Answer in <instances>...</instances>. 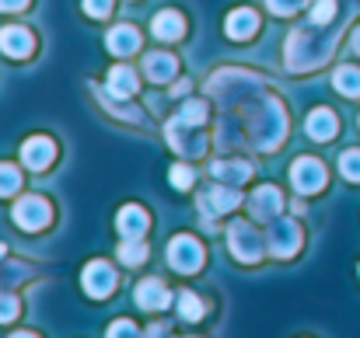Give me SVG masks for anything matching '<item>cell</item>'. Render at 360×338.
<instances>
[{
	"label": "cell",
	"instance_id": "obj_1",
	"mask_svg": "<svg viewBox=\"0 0 360 338\" xmlns=\"http://www.w3.org/2000/svg\"><path fill=\"white\" fill-rule=\"evenodd\" d=\"M168 262H172L179 272H196V269L203 265V248H200V241L189 237V234L172 237V244H168Z\"/></svg>",
	"mask_w": 360,
	"mask_h": 338
},
{
	"label": "cell",
	"instance_id": "obj_2",
	"mask_svg": "<svg viewBox=\"0 0 360 338\" xmlns=\"http://www.w3.org/2000/svg\"><path fill=\"white\" fill-rule=\"evenodd\" d=\"M49 217H53V210H49V203L39 199V196H25V199H18V206H14V224L21 227V230H42V227L49 224Z\"/></svg>",
	"mask_w": 360,
	"mask_h": 338
},
{
	"label": "cell",
	"instance_id": "obj_3",
	"mask_svg": "<svg viewBox=\"0 0 360 338\" xmlns=\"http://www.w3.org/2000/svg\"><path fill=\"white\" fill-rule=\"evenodd\" d=\"M81 283H84V293H91L95 300H102V297H109V293L116 290V272H112L109 262L98 258V262H88V265H84Z\"/></svg>",
	"mask_w": 360,
	"mask_h": 338
},
{
	"label": "cell",
	"instance_id": "obj_4",
	"mask_svg": "<svg viewBox=\"0 0 360 338\" xmlns=\"http://www.w3.org/2000/svg\"><path fill=\"white\" fill-rule=\"evenodd\" d=\"M290 182H294L297 192L311 196V192H319L326 185V168L319 161H311V157H297L294 168H290Z\"/></svg>",
	"mask_w": 360,
	"mask_h": 338
},
{
	"label": "cell",
	"instance_id": "obj_5",
	"mask_svg": "<svg viewBox=\"0 0 360 338\" xmlns=\"http://www.w3.org/2000/svg\"><path fill=\"white\" fill-rule=\"evenodd\" d=\"M53 157H56V147H53V140H46V136H32V140H25V147H21V161H25L32 171L49 168Z\"/></svg>",
	"mask_w": 360,
	"mask_h": 338
},
{
	"label": "cell",
	"instance_id": "obj_6",
	"mask_svg": "<svg viewBox=\"0 0 360 338\" xmlns=\"http://www.w3.org/2000/svg\"><path fill=\"white\" fill-rule=\"evenodd\" d=\"M297 244H301V230H297V224H294V220H276L273 234H269V248H273V255L287 258V255L297 251Z\"/></svg>",
	"mask_w": 360,
	"mask_h": 338
},
{
	"label": "cell",
	"instance_id": "obj_7",
	"mask_svg": "<svg viewBox=\"0 0 360 338\" xmlns=\"http://www.w3.org/2000/svg\"><path fill=\"white\" fill-rule=\"evenodd\" d=\"M231 251L238 255L241 262H255L259 255H262V248H259V237H255V230L248 224H231Z\"/></svg>",
	"mask_w": 360,
	"mask_h": 338
},
{
	"label": "cell",
	"instance_id": "obj_8",
	"mask_svg": "<svg viewBox=\"0 0 360 338\" xmlns=\"http://www.w3.org/2000/svg\"><path fill=\"white\" fill-rule=\"evenodd\" d=\"M32 46H35V39H32L28 28H18V25H14V28H4V32H0V49H4L7 56H14V60L28 56Z\"/></svg>",
	"mask_w": 360,
	"mask_h": 338
},
{
	"label": "cell",
	"instance_id": "obj_9",
	"mask_svg": "<svg viewBox=\"0 0 360 338\" xmlns=\"http://www.w3.org/2000/svg\"><path fill=\"white\" fill-rule=\"evenodd\" d=\"M175 70H179V63H175V56H168V53H147V56H143V74H147V81L165 84V81L175 77Z\"/></svg>",
	"mask_w": 360,
	"mask_h": 338
},
{
	"label": "cell",
	"instance_id": "obj_10",
	"mask_svg": "<svg viewBox=\"0 0 360 338\" xmlns=\"http://www.w3.org/2000/svg\"><path fill=\"white\" fill-rule=\"evenodd\" d=\"M116 227H120V237H126V241H140V237L147 234V213H143L140 206H122Z\"/></svg>",
	"mask_w": 360,
	"mask_h": 338
},
{
	"label": "cell",
	"instance_id": "obj_11",
	"mask_svg": "<svg viewBox=\"0 0 360 338\" xmlns=\"http://www.w3.org/2000/svg\"><path fill=\"white\" fill-rule=\"evenodd\" d=\"M105 46H109V53H116V56H129V53H136V49H140V32H136V28H129V25H120V28H112V32H109Z\"/></svg>",
	"mask_w": 360,
	"mask_h": 338
},
{
	"label": "cell",
	"instance_id": "obj_12",
	"mask_svg": "<svg viewBox=\"0 0 360 338\" xmlns=\"http://www.w3.org/2000/svg\"><path fill=\"white\" fill-rule=\"evenodd\" d=\"M136 304H140V307H150V311H161V307H168V304H172V297H168L165 283L147 279V283H140V286H136Z\"/></svg>",
	"mask_w": 360,
	"mask_h": 338
},
{
	"label": "cell",
	"instance_id": "obj_13",
	"mask_svg": "<svg viewBox=\"0 0 360 338\" xmlns=\"http://www.w3.org/2000/svg\"><path fill=\"white\" fill-rule=\"evenodd\" d=\"M228 35L231 39H252L255 35V28H259V18H255V11H248V7H238V11H231L228 14Z\"/></svg>",
	"mask_w": 360,
	"mask_h": 338
},
{
	"label": "cell",
	"instance_id": "obj_14",
	"mask_svg": "<svg viewBox=\"0 0 360 338\" xmlns=\"http://www.w3.org/2000/svg\"><path fill=\"white\" fill-rule=\"evenodd\" d=\"M231 206H238V192H235V189H210V192H203V199H200V210H207L210 217L228 213Z\"/></svg>",
	"mask_w": 360,
	"mask_h": 338
},
{
	"label": "cell",
	"instance_id": "obj_15",
	"mask_svg": "<svg viewBox=\"0 0 360 338\" xmlns=\"http://www.w3.org/2000/svg\"><path fill=\"white\" fill-rule=\"evenodd\" d=\"M336 115L329 112V109H315V112L308 115V122H304V129H308V136L311 140H333L336 136Z\"/></svg>",
	"mask_w": 360,
	"mask_h": 338
},
{
	"label": "cell",
	"instance_id": "obj_16",
	"mask_svg": "<svg viewBox=\"0 0 360 338\" xmlns=\"http://www.w3.org/2000/svg\"><path fill=\"white\" fill-rule=\"evenodd\" d=\"M150 32H154L158 39H165V42H172V39H179V35L186 32V21H182V14H179V11H161V14L154 18V25H150Z\"/></svg>",
	"mask_w": 360,
	"mask_h": 338
},
{
	"label": "cell",
	"instance_id": "obj_17",
	"mask_svg": "<svg viewBox=\"0 0 360 338\" xmlns=\"http://www.w3.org/2000/svg\"><path fill=\"white\" fill-rule=\"evenodd\" d=\"M280 206H283V199H280V192H276L273 185H262V189L252 196V213H255L259 220H269Z\"/></svg>",
	"mask_w": 360,
	"mask_h": 338
},
{
	"label": "cell",
	"instance_id": "obj_18",
	"mask_svg": "<svg viewBox=\"0 0 360 338\" xmlns=\"http://www.w3.org/2000/svg\"><path fill=\"white\" fill-rule=\"evenodd\" d=\"M109 91H112L116 98H129V95L136 91V74H133L129 67H112V70H109Z\"/></svg>",
	"mask_w": 360,
	"mask_h": 338
},
{
	"label": "cell",
	"instance_id": "obj_19",
	"mask_svg": "<svg viewBox=\"0 0 360 338\" xmlns=\"http://www.w3.org/2000/svg\"><path fill=\"white\" fill-rule=\"evenodd\" d=\"M336 91L347 95V98H357L360 95V70L357 67H340V70H336Z\"/></svg>",
	"mask_w": 360,
	"mask_h": 338
},
{
	"label": "cell",
	"instance_id": "obj_20",
	"mask_svg": "<svg viewBox=\"0 0 360 338\" xmlns=\"http://www.w3.org/2000/svg\"><path fill=\"white\" fill-rule=\"evenodd\" d=\"M214 175L224 178V182H231V185H238V182L248 178V164H241V161H217L214 164Z\"/></svg>",
	"mask_w": 360,
	"mask_h": 338
},
{
	"label": "cell",
	"instance_id": "obj_21",
	"mask_svg": "<svg viewBox=\"0 0 360 338\" xmlns=\"http://www.w3.org/2000/svg\"><path fill=\"white\" fill-rule=\"evenodd\" d=\"M203 304H200V297L196 293H189V290H182L179 293V314H182V321H200L203 318Z\"/></svg>",
	"mask_w": 360,
	"mask_h": 338
},
{
	"label": "cell",
	"instance_id": "obj_22",
	"mask_svg": "<svg viewBox=\"0 0 360 338\" xmlns=\"http://www.w3.org/2000/svg\"><path fill=\"white\" fill-rule=\"evenodd\" d=\"M203 119H207V105L203 102H186L182 112L175 115L179 126H203Z\"/></svg>",
	"mask_w": 360,
	"mask_h": 338
},
{
	"label": "cell",
	"instance_id": "obj_23",
	"mask_svg": "<svg viewBox=\"0 0 360 338\" xmlns=\"http://www.w3.org/2000/svg\"><path fill=\"white\" fill-rule=\"evenodd\" d=\"M143 258H147V248H143L140 241H126V244L120 248V262L122 265H140Z\"/></svg>",
	"mask_w": 360,
	"mask_h": 338
},
{
	"label": "cell",
	"instance_id": "obj_24",
	"mask_svg": "<svg viewBox=\"0 0 360 338\" xmlns=\"http://www.w3.org/2000/svg\"><path fill=\"white\" fill-rule=\"evenodd\" d=\"M340 171H343V178L360 182V150H347V154L340 157Z\"/></svg>",
	"mask_w": 360,
	"mask_h": 338
},
{
	"label": "cell",
	"instance_id": "obj_25",
	"mask_svg": "<svg viewBox=\"0 0 360 338\" xmlns=\"http://www.w3.org/2000/svg\"><path fill=\"white\" fill-rule=\"evenodd\" d=\"M333 14H336V0H315V7H311V25H329L333 21Z\"/></svg>",
	"mask_w": 360,
	"mask_h": 338
},
{
	"label": "cell",
	"instance_id": "obj_26",
	"mask_svg": "<svg viewBox=\"0 0 360 338\" xmlns=\"http://www.w3.org/2000/svg\"><path fill=\"white\" fill-rule=\"evenodd\" d=\"M18 185H21V175H18L11 164H0V196L18 192Z\"/></svg>",
	"mask_w": 360,
	"mask_h": 338
},
{
	"label": "cell",
	"instance_id": "obj_27",
	"mask_svg": "<svg viewBox=\"0 0 360 338\" xmlns=\"http://www.w3.org/2000/svg\"><path fill=\"white\" fill-rule=\"evenodd\" d=\"M193 178H196V175H193V168H186V164H175V168L168 171V182H172L175 189H189Z\"/></svg>",
	"mask_w": 360,
	"mask_h": 338
},
{
	"label": "cell",
	"instance_id": "obj_28",
	"mask_svg": "<svg viewBox=\"0 0 360 338\" xmlns=\"http://www.w3.org/2000/svg\"><path fill=\"white\" fill-rule=\"evenodd\" d=\"M105 338H140V332H136L133 321H112L109 332H105Z\"/></svg>",
	"mask_w": 360,
	"mask_h": 338
},
{
	"label": "cell",
	"instance_id": "obj_29",
	"mask_svg": "<svg viewBox=\"0 0 360 338\" xmlns=\"http://www.w3.org/2000/svg\"><path fill=\"white\" fill-rule=\"evenodd\" d=\"M112 11V0H84V14L91 18H105Z\"/></svg>",
	"mask_w": 360,
	"mask_h": 338
},
{
	"label": "cell",
	"instance_id": "obj_30",
	"mask_svg": "<svg viewBox=\"0 0 360 338\" xmlns=\"http://www.w3.org/2000/svg\"><path fill=\"white\" fill-rule=\"evenodd\" d=\"M14 318H18V300L14 297H0V325H7Z\"/></svg>",
	"mask_w": 360,
	"mask_h": 338
},
{
	"label": "cell",
	"instance_id": "obj_31",
	"mask_svg": "<svg viewBox=\"0 0 360 338\" xmlns=\"http://www.w3.org/2000/svg\"><path fill=\"white\" fill-rule=\"evenodd\" d=\"M266 4H269V11H273V14H294L304 0H266Z\"/></svg>",
	"mask_w": 360,
	"mask_h": 338
},
{
	"label": "cell",
	"instance_id": "obj_32",
	"mask_svg": "<svg viewBox=\"0 0 360 338\" xmlns=\"http://www.w3.org/2000/svg\"><path fill=\"white\" fill-rule=\"evenodd\" d=\"M28 7V0H0V11H21Z\"/></svg>",
	"mask_w": 360,
	"mask_h": 338
},
{
	"label": "cell",
	"instance_id": "obj_33",
	"mask_svg": "<svg viewBox=\"0 0 360 338\" xmlns=\"http://www.w3.org/2000/svg\"><path fill=\"white\" fill-rule=\"evenodd\" d=\"M354 49H357V53H360V28H357V32H354Z\"/></svg>",
	"mask_w": 360,
	"mask_h": 338
},
{
	"label": "cell",
	"instance_id": "obj_34",
	"mask_svg": "<svg viewBox=\"0 0 360 338\" xmlns=\"http://www.w3.org/2000/svg\"><path fill=\"white\" fill-rule=\"evenodd\" d=\"M11 338H35V335H32V332H14Z\"/></svg>",
	"mask_w": 360,
	"mask_h": 338
}]
</instances>
